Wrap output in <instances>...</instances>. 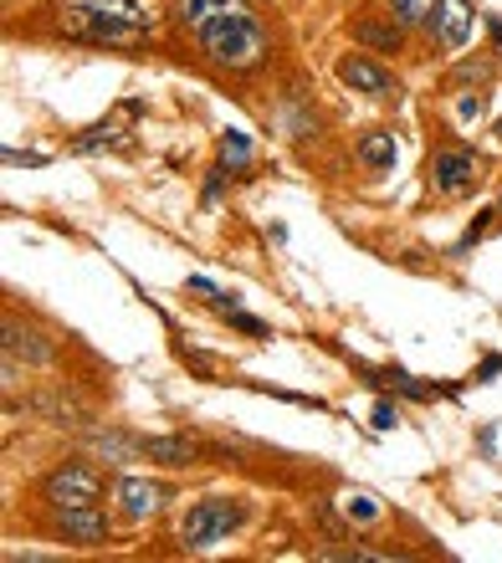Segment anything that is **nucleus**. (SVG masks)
<instances>
[{
	"label": "nucleus",
	"mask_w": 502,
	"mask_h": 563,
	"mask_svg": "<svg viewBox=\"0 0 502 563\" xmlns=\"http://www.w3.org/2000/svg\"><path fill=\"white\" fill-rule=\"evenodd\" d=\"M62 31L88 42H133L149 31L139 0H62Z\"/></svg>",
	"instance_id": "f257e3e1"
},
{
	"label": "nucleus",
	"mask_w": 502,
	"mask_h": 563,
	"mask_svg": "<svg viewBox=\"0 0 502 563\" xmlns=\"http://www.w3.org/2000/svg\"><path fill=\"white\" fill-rule=\"evenodd\" d=\"M200 46H206L210 62H221V67H231V73H247V67L262 62L266 31L257 26L247 11H221L200 26Z\"/></svg>",
	"instance_id": "f03ea898"
},
{
	"label": "nucleus",
	"mask_w": 502,
	"mask_h": 563,
	"mask_svg": "<svg viewBox=\"0 0 502 563\" xmlns=\"http://www.w3.org/2000/svg\"><path fill=\"white\" fill-rule=\"evenodd\" d=\"M241 512L237 503H226V497H206V503H195L190 512H185V522H179V538H185V549H216V543H226V538L241 528Z\"/></svg>",
	"instance_id": "7ed1b4c3"
},
{
	"label": "nucleus",
	"mask_w": 502,
	"mask_h": 563,
	"mask_svg": "<svg viewBox=\"0 0 502 563\" xmlns=\"http://www.w3.org/2000/svg\"><path fill=\"white\" fill-rule=\"evenodd\" d=\"M103 497V476L92 466H62L46 476V503L52 507H98Z\"/></svg>",
	"instance_id": "20e7f679"
},
{
	"label": "nucleus",
	"mask_w": 502,
	"mask_h": 563,
	"mask_svg": "<svg viewBox=\"0 0 502 563\" xmlns=\"http://www.w3.org/2000/svg\"><path fill=\"white\" fill-rule=\"evenodd\" d=\"M472 175H477V154H472V148H446V154H436V159H430V185H436V190H446V195L467 190V185H472Z\"/></svg>",
	"instance_id": "39448f33"
},
{
	"label": "nucleus",
	"mask_w": 502,
	"mask_h": 563,
	"mask_svg": "<svg viewBox=\"0 0 502 563\" xmlns=\"http://www.w3.org/2000/svg\"><path fill=\"white\" fill-rule=\"evenodd\" d=\"M57 533L73 538V543H103L108 538V518L98 507H57Z\"/></svg>",
	"instance_id": "423d86ee"
},
{
	"label": "nucleus",
	"mask_w": 502,
	"mask_h": 563,
	"mask_svg": "<svg viewBox=\"0 0 502 563\" xmlns=\"http://www.w3.org/2000/svg\"><path fill=\"white\" fill-rule=\"evenodd\" d=\"M119 507H123V518L144 522L164 507V487L160 482H144V476H123L119 482Z\"/></svg>",
	"instance_id": "0eeeda50"
},
{
	"label": "nucleus",
	"mask_w": 502,
	"mask_h": 563,
	"mask_svg": "<svg viewBox=\"0 0 502 563\" xmlns=\"http://www.w3.org/2000/svg\"><path fill=\"white\" fill-rule=\"evenodd\" d=\"M339 77L354 92H370V98H390V92H395V77L384 73L380 62H370V57H343L339 62Z\"/></svg>",
	"instance_id": "6e6552de"
},
{
	"label": "nucleus",
	"mask_w": 502,
	"mask_h": 563,
	"mask_svg": "<svg viewBox=\"0 0 502 563\" xmlns=\"http://www.w3.org/2000/svg\"><path fill=\"white\" fill-rule=\"evenodd\" d=\"M436 36H441L446 52H461L467 36H472V0H441V11H436Z\"/></svg>",
	"instance_id": "1a4fd4ad"
},
{
	"label": "nucleus",
	"mask_w": 502,
	"mask_h": 563,
	"mask_svg": "<svg viewBox=\"0 0 502 563\" xmlns=\"http://www.w3.org/2000/svg\"><path fill=\"white\" fill-rule=\"evenodd\" d=\"M144 456H154L160 466H190L195 445L190 441H175V435H154V441H144Z\"/></svg>",
	"instance_id": "9d476101"
},
{
	"label": "nucleus",
	"mask_w": 502,
	"mask_h": 563,
	"mask_svg": "<svg viewBox=\"0 0 502 563\" xmlns=\"http://www.w3.org/2000/svg\"><path fill=\"white\" fill-rule=\"evenodd\" d=\"M221 11H241V0H179V15H185V26H206L210 15H221Z\"/></svg>",
	"instance_id": "9b49d317"
},
{
	"label": "nucleus",
	"mask_w": 502,
	"mask_h": 563,
	"mask_svg": "<svg viewBox=\"0 0 502 563\" xmlns=\"http://www.w3.org/2000/svg\"><path fill=\"white\" fill-rule=\"evenodd\" d=\"M359 159L370 169H390L395 164V134H364L359 139Z\"/></svg>",
	"instance_id": "f8f14e48"
},
{
	"label": "nucleus",
	"mask_w": 502,
	"mask_h": 563,
	"mask_svg": "<svg viewBox=\"0 0 502 563\" xmlns=\"http://www.w3.org/2000/svg\"><path fill=\"white\" fill-rule=\"evenodd\" d=\"M6 349H11V354H26L31 364H52V343H42L36 339V333H21V328H6Z\"/></svg>",
	"instance_id": "ddd939ff"
},
{
	"label": "nucleus",
	"mask_w": 502,
	"mask_h": 563,
	"mask_svg": "<svg viewBox=\"0 0 502 563\" xmlns=\"http://www.w3.org/2000/svg\"><path fill=\"white\" fill-rule=\"evenodd\" d=\"M36 410H46V416H57V420H67V426H83V405L77 400H67V395H42V400H36Z\"/></svg>",
	"instance_id": "4468645a"
},
{
	"label": "nucleus",
	"mask_w": 502,
	"mask_h": 563,
	"mask_svg": "<svg viewBox=\"0 0 502 563\" xmlns=\"http://www.w3.org/2000/svg\"><path fill=\"white\" fill-rule=\"evenodd\" d=\"M354 36H359V42H370V46H384V52H395V46H400V31L395 26H374V21H359Z\"/></svg>",
	"instance_id": "2eb2a0df"
},
{
	"label": "nucleus",
	"mask_w": 502,
	"mask_h": 563,
	"mask_svg": "<svg viewBox=\"0 0 502 563\" xmlns=\"http://www.w3.org/2000/svg\"><path fill=\"white\" fill-rule=\"evenodd\" d=\"M390 5H395V15L405 21V26H415V21H426V15H430V5H436V0H390Z\"/></svg>",
	"instance_id": "dca6fc26"
},
{
	"label": "nucleus",
	"mask_w": 502,
	"mask_h": 563,
	"mask_svg": "<svg viewBox=\"0 0 502 563\" xmlns=\"http://www.w3.org/2000/svg\"><path fill=\"white\" fill-rule=\"evenodd\" d=\"M247 154H251L247 134H237V129H231V134L221 139V159H226V164H247Z\"/></svg>",
	"instance_id": "f3484780"
},
{
	"label": "nucleus",
	"mask_w": 502,
	"mask_h": 563,
	"mask_svg": "<svg viewBox=\"0 0 502 563\" xmlns=\"http://www.w3.org/2000/svg\"><path fill=\"white\" fill-rule=\"evenodd\" d=\"M349 518L370 522V518H374V503H370V497H349Z\"/></svg>",
	"instance_id": "a211bd4d"
},
{
	"label": "nucleus",
	"mask_w": 502,
	"mask_h": 563,
	"mask_svg": "<svg viewBox=\"0 0 502 563\" xmlns=\"http://www.w3.org/2000/svg\"><path fill=\"white\" fill-rule=\"evenodd\" d=\"M226 318H231V323H237V328H247V333H257V339H262V333H266V328L257 323V318H247V312H231V308H226Z\"/></svg>",
	"instance_id": "6ab92c4d"
},
{
	"label": "nucleus",
	"mask_w": 502,
	"mask_h": 563,
	"mask_svg": "<svg viewBox=\"0 0 502 563\" xmlns=\"http://www.w3.org/2000/svg\"><path fill=\"white\" fill-rule=\"evenodd\" d=\"M374 426L390 430V426H395V410H390V405H380V410H374Z\"/></svg>",
	"instance_id": "aec40b11"
},
{
	"label": "nucleus",
	"mask_w": 502,
	"mask_h": 563,
	"mask_svg": "<svg viewBox=\"0 0 502 563\" xmlns=\"http://www.w3.org/2000/svg\"><path fill=\"white\" fill-rule=\"evenodd\" d=\"M6 159H11V164H42V154H21V148H11Z\"/></svg>",
	"instance_id": "412c9836"
}]
</instances>
